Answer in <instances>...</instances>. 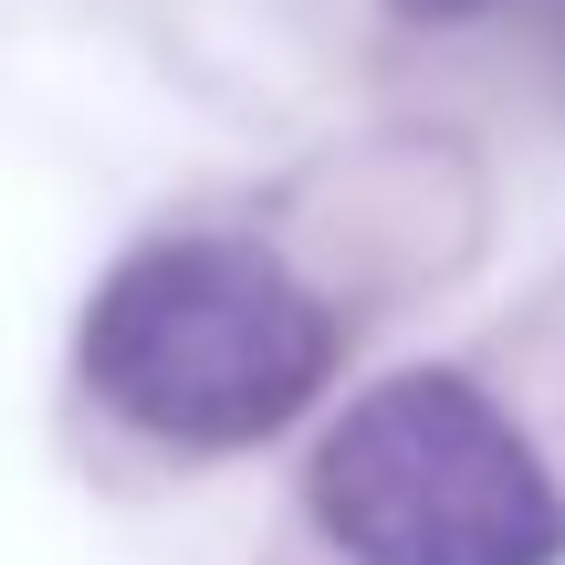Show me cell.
I'll return each instance as SVG.
<instances>
[{"label": "cell", "mask_w": 565, "mask_h": 565, "mask_svg": "<svg viewBox=\"0 0 565 565\" xmlns=\"http://www.w3.org/2000/svg\"><path fill=\"white\" fill-rule=\"evenodd\" d=\"M356 294L315 263V231L282 221H179L95 282L74 324V377L105 429L168 461H242L282 440L345 366Z\"/></svg>", "instance_id": "7a4b0ae2"}, {"label": "cell", "mask_w": 565, "mask_h": 565, "mask_svg": "<svg viewBox=\"0 0 565 565\" xmlns=\"http://www.w3.org/2000/svg\"><path fill=\"white\" fill-rule=\"evenodd\" d=\"M303 534L335 565H565V273L450 366L324 419Z\"/></svg>", "instance_id": "6da1fadb"}, {"label": "cell", "mask_w": 565, "mask_h": 565, "mask_svg": "<svg viewBox=\"0 0 565 565\" xmlns=\"http://www.w3.org/2000/svg\"><path fill=\"white\" fill-rule=\"evenodd\" d=\"M408 21H471V11H503V0H398Z\"/></svg>", "instance_id": "3957f363"}]
</instances>
